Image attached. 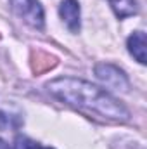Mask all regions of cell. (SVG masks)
Masks as SVG:
<instances>
[{
    "label": "cell",
    "instance_id": "obj_3",
    "mask_svg": "<svg viewBox=\"0 0 147 149\" xmlns=\"http://www.w3.org/2000/svg\"><path fill=\"white\" fill-rule=\"evenodd\" d=\"M95 74L106 87H109L112 90H121V92L130 90V81H128L126 74L112 64H107V63L97 64L95 66Z\"/></svg>",
    "mask_w": 147,
    "mask_h": 149
},
{
    "label": "cell",
    "instance_id": "obj_10",
    "mask_svg": "<svg viewBox=\"0 0 147 149\" xmlns=\"http://www.w3.org/2000/svg\"><path fill=\"white\" fill-rule=\"evenodd\" d=\"M42 149H50V148H42Z\"/></svg>",
    "mask_w": 147,
    "mask_h": 149
},
{
    "label": "cell",
    "instance_id": "obj_5",
    "mask_svg": "<svg viewBox=\"0 0 147 149\" xmlns=\"http://www.w3.org/2000/svg\"><path fill=\"white\" fill-rule=\"evenodd\" d=\"M126 45H128L130 54H132L140 64H146V49H147L146 33H144V31H135L133 35H130Z\"/></svg>",
    "mask_w": 147,
    "mask_h": 149
},
{
    "label": "cell",
    "instance_id": "obj_7",
    "mask_svg": "<svg viewBox=\"0 0 147 149\" xmlns=\"http://www.w3.org/2000/svg\"><path fill=\"white\" fill-rule=\"evenodd\" d=\"M12 120H19V118L17 116H12L10 113L0 111V128L5 130V128H14V127H19L21 125L17 121H12Z\"/></svg>",
    "mask_w": 147,
    "mask_h": 149
},
{
    "label": "cell",
    "instance_id": "obj_9",
    "mask_svg": "<svg viewBox=\"0 0 147 149\" xmlns=\"http://www.w3.org/2000/svg\"><path fill=\"white\" fill-rule=\"evenodd\" d=\"M0 149H10V146H9L5 141H2V139H0Z\"/></svg>",
    "mask_w": 147,
    "mask_h": 149
},
{
    "label": "cell",
    "instance_id": "obj_1",
    "mask_svg": "<svg viewBox=\"0 0 147 149\" xmlns=\"http://www.w3.org/2000/svg\"><path fill=\"white\" fill-rule=\"evenodd\" d=\"M47 88L54 97L73 108L99 114L112 121H126L130 118V111L114 95L97 85H92L90 81L64 76L49 81Z\"/></svg>",
    "mask_w": 147,
    "mask_h": 149
},
{
    "label": "cell",
    "instance_id": "obj_4",
    "mask_svg": "<svg viewBox=\"0 0 147 149\" xmlns=\"http://www.w3.org/2000/svg\"><path fill=\"white\" fill-rule=\"evenodd\" d=\"M59 14L73 33L80 31V3L76 0H64L59 7Z\"/></svg>",
    "mask_w": 147,
    "mask_h": 149
},
{
    "label": "cell",
    "instance_id": "obj_8",
    "mask_svg": "<svg viewBox=\"0 0 147 149\" xmlns=\"http://www.w3.org/2000/svg\"><path fill=\"white\" fill-rule=\"evenodd\" d=\"M14 149H42V146L35 141H31L30 137H17Z\"/></svg>",
    "mask_w": 147,
    "mask_h": 149
},
{
    "label": "cell",
    "instance_id": "obj_2",
    "mask_svg": "<svg viewBox=\"0 0 147 149\" xmlns=\"http://www.w3.org/2000/svg\"><path fill=\"white\" fill-rule=\"evenodd\" d=\"M10 7L31 28H43V7L38 0H10Z\"/></svg>",
    "mask_w": 147,
    "mask_h": 149
},
{
    "label": "cell",
    "instance_id": "obj_6",
    "mask_svg": "<svg viewBox=\"0 0 147 149\" xmlns=\"http://www.w3.org/2000/svg\"><path fill=\"white\" fill-rule=\"evenodd\" d=\"M109 3H111V7H112V10H114V14L119 19L135 16L139 12L137 0H109Z\"/></svg>",
    "mask_w": 147,
    "mask_h": 149
}]
</instances>
